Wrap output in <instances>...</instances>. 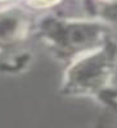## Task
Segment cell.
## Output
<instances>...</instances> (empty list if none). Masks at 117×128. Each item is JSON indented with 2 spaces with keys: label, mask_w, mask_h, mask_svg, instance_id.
Wrapping results in <instances>:
<instances>
[{
  "label": "cell",
  "mask_w": 117,
  "mask_h": 128,
  "mask_svg": "<svg viewBox=\"0 0 117 128\" xmlns=\"http://www.w3.org/2000/svg\"><path fill=\"white\" fill-rule=\"evenodd\" d=\"M30 5L35 8H49L51 5L57 4L59 0H27Z\"/></svg>",
  "instance_id": "6da1fadb"
},
{
  "label": "cell",
  "mask_w": 117,
  "mask_h": 128,
  "mask_svg": "<svg viewBox=\"0 0 117 128\" xmlns=\"http://www.w3.org/2000/svg\"><path fill=\"white\" fill-rule=\"evenodd\" d=\"M2 2H7V0H0V3H2Z\"/></svg>",
  "instance_id": "7a4b0ae2"
},
{
  "label": "cell",
  "mask_w": 117,
  "mask_h": 128,
  "mask_svg": "<svg viewBox=\"0 0 117 128\" xmlns=\"http://www.w3.org/2000/svg\"><path fill=\"white\" fill-rule=\"evenodd\" d=\"M108 2H113V0H108Z\"/></svg>",
  "instance_id": "3957f363"
}]
</instances>
